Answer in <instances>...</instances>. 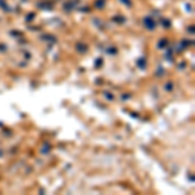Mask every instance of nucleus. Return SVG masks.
<instances>
[{
	"mask_svg": "<svg viewBox=\"0 0 195 195\" xmlns=\"http://www.w3.org/2000/svg\"><path fill=\"white\" fill-rule=\"evenodd\" d=\"M144 25H146V27H147V29H150V30H152L155 27V22H154V20H152L151 17L144 18Z\"/></svg>",
	"mask_w": 195,
	"mask_h": 195,
	"instance_id": "obj_1",
	"label": "nucleus"
},
{
	"mask_svg": "<svg viewBox=\"0 0 195 195\" xmlns=\"http://www.w3.org/2000/svg\"><path fill=\"white\" fill-rule=\"evenodd\" d=\"M77 48H78V51H79V52H86V51H87V46H85V44H81V43L77 44Z\"/></svg>",
	"mask_w": 195,
	"mask_h": 195,
	"instance_id": "obj_2",
	"label": "nucleus"
},
{
	"mask_svg": "<svg viewBox=\"0 0 195 195\" xmlns=\"http://www.w3.org/2000/svg\"><path fill=\"white\" fill-rule=\"evenodd\" d=\"M96 5H98V8H103V5H104V1H103V0H98V1H96Z\"/></svg>",
	"mask_w": 195,
	"mask_h": 195,
	"instance_id": "obj_3",
	"label": "nucleus"
},
{
	"mask_svg": "<svg viewBox=\"0 0 195 195\" xmlns=\"http://www.w3.org/2000/svg\"><path fill=\"white\" fill-rule=\"evenodd\" d=\"M165 44H166V40H165V39H163V40H161L160 43H159V46L163 47V46H165Z\"/></svg>",
	"mask_w": 195,
	"mask_h": 195,
	"instance_id": "obj_4",
	"label": "nucleus"
},
{
	"mask_svg": "<svg viewBox=\"0 0 195 195\" xmlns=\"http://www.w3.org/2000/svg\"><path fill=\"white\" fill-rule=\"evenodd\" d=\"M122 1H125L126 4H129V5H130V1H129V0H122Z\"/></svg>",
	"mask_w": 195,
	"mask_h": 195,
	"instance_id": "obj_5",
	"label": "nucleus"
}]
</instances>
